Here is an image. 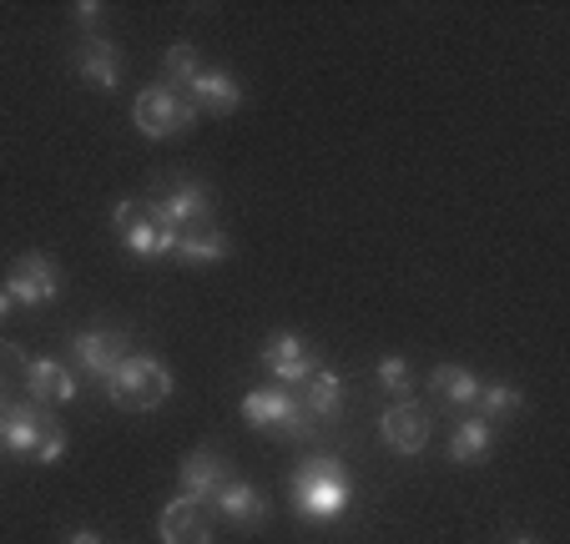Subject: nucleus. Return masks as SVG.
Listing matches in <instances>:
<instances>
[{"instance_id":"nucleus-18","label":"nucleus","mask_w":570,"mask_h":544,"mask_svg":"<svg viewBox=\"0 0 570 544\" xmlns=\"http://www.w3.org/2000/svg\"><path fill=\"white\" fill-rule=\"evenodd\" d=\"M490 444H495V424H490V418H480V414L460 418L450 434V459L470 464V459H480V454H490Z\"/></svg>"},{"instance_id":"nucleus-17","label":"nucleus","mask_w":570,"mask_h":544,"mask_svg":"<svg viewBox=\"0 0 570 544\" xmlns=\"http://www.w3.org/2000/svg\"><path fill=\"white\" fill-rule=\"evenodd\" d=\"M293 404H298V398H293L288 388H253V394L243 398V418H248L253 428H283Z\"/></svg>"},{"instance_id":"nucleus-8","label":"nucleus","mask_w":570,"mask_h":544,"mask_svg":"<svg viewBox=\"0 0 570 544\" xmlns=\"http://www.w3.org/2000/svg\"><path fill=\"white\" fill-rule=\"evenodd\" d=\"M157 540L161 544H213V510H203V500L177 494L157 514Z\"/></svg>"},{"instance_id":"nucleus-19","label":"nucleus","mask_w":570,"mask_h":544,"mask_svg":"<svg viewBox=\"0 0 570 544\" xmlns=\"http://www.w3.org/2000/svg\"><path fill=\"white\" fill-rule=\"evenodd\" d=\"M303 408H308L313 418H338V414H344V378H338L334 368H318V374L308 378Z\"/></svg>"},{"instance_id":"nucleus-9","label":"nucleus","mask_w":570,"mask_h":544,"mask_svg":"<svg viewBox=\"0 0 570 544\" xmlns=\"http://www.w3.org/2000/svg\"><path fill=\"white\" fill-rule=\"evenodd\" d=\"M227 479H233V464H227L223 448H193V454L183 459V469H177V484H183L177 494H187V500H203V504H207Z\"/></svg>"},{"instance_id":"nucleus-27","label":"nucleus","mask_w":570,"mask_h":544,"mask_svg":"<svg viewBox=\"0 0 570 544\" xmlns=\"http://www.w3.org/2000/svg\"><path fill=\"white\" fill-rule=\"evenodd\" d=\"M76 21H81V31H87V36H97V26H101V0H81V6H76Z\"/></svg>"},{"instance_id":"nucleus-14","label":"nucleus","mask_w":570,"mask_h":544,"mask_svg":"<svg viewBox=\"0 0 570 544\" xmlns=\"http://www.w3.org/2000/svg\"><path fill=\"white\" fill-rule=\"evenodd\" d=\"M207 504H213L217 520L237 524V530H258V524L268 520V500H263V489H253V484H243V479H227Z\"/></svg>"},{"instance_id":"nucleus-29","label":"nucleus","mask_w":570,"mask_h":544,"mask_svg":"<svg viewBox=\"0 0 570 544\" xmlns=\"http://www.w3.org/2000/svg\"><path fill=\"white\" fill-rule=\"evenodd\" d=\"M11 308H16V303L6 298V288H0V323H6V313H11Z\"/></svg>"},{"instance_id":"nucleus-1","label":"nucleus","mask_w":570,"mask_h":544,"mask_svg":"<svg viewBox=\"0 0 570 544\" xmlns=\"http://www.w3.org/2000/svg\"><path fill=\"white\" fill-rule=\"evenodd\" d=\"M293 510L313 524H334L348 514V479L334 454H318V459L298 464V474H293Z\"/></svg>"},{"instance_id":"nucleus-5","label":"nucleus","mask_w":570,"mask_h":544,"mask_svg":"<svg viewBox=\"0 0 570 544\" xmlns=\"http://www.w3.org/2000/svg\"><path fill=\"white\" fill-rule=\"evenodd\" d=\"M56 293H61V267H56V257H46V253L16 257L11 278H6V298L21 303V308H41V303H56Z\"/></svg>"},{"instance_id":"nucleus-12","label":"nucleus","mask_w":570,"mask_h":544,"mask_svg":"<svg viewBox=\"0 0 570 544\" xmlns=\"http://www.w3.org/2000/svg\"><path fill=\"white\" fill-rule=\"evenodd\" d=\"M263 368H268L278 384H308L318 374V363H313L308 343L298 333H273L268 348H263Z\"/></svg>"},{"instance_id":"nucleus-4","label":"nucleus","mask_w":570,"mask_h":544,"mask_svg":"<svg viewBox=\"0 0 570 544\" xmlns=\"http://www.w3.org/2000/svg\"><path fill=\"white\" fill-rule=\"evenodd\" d=\"M147 217L157 227H177V233H187V227H203L207 212H213V197H207L203 181L193 177H177L173 187H161L157 197H147Z\"/></svg>"},{"instance_id":"nucleus-7","label":"nucleus","mask_w":570,"mask_h":544,"mask_svg":"<svg viewBox=\"0 0 570 544\" xmlns=\"http://www.w3.org/2000/svg\"><path fill=\"white\" fill-rule=\"evenodd\" d=\"M379 438H384V448H394V454H420L424 444H430V408L414 404V398H399V404L384 408V418H379Z\"/></svg>"},{"instance_id":"nucleus-23","label":"nucleus","mask_w":570,"mask_h":544,"mask_svg":"<svg viewBox=\"0 0 570 544\" xmlns=\"http://www.w3.org/2000/svg\"><path fill=\"white\" fill-rule=\"evenodd\" d=\"M121 243L137 257H161V227L147 217V207H141V217H131V222L121 227Z\"/></svg>"},{"instance_id":"nucleus-25","label":"nucleus","mask_w":570,"mask_h":544,"mask_svg":"<svg viewBox=\"0 0 570 544\" xmlns=\"http://www.w3.org/2000/svg\"><path fill=\"white\" fill-rule=\"evenodd\" d=\"M66 454V428L56 424V418H46V428H41V444H36V454L31 459L36 464H56Z\"/></svg>"},{"instance_id":"nucleus-30","label":"nucleus","mask_w":570,"mask_h":544,"mask_svg":"<svg viewBox=\"0 0 570 544\" xmlns=\"http://www.w3.org/2000/svg\"><path fill=\"white\" fill-rule=\"evenodd\" d=\"M515 544H540V540H535V534H520V540H515Z\"/></svg>"},{"instance_id":"nucleus-10","label":"nucleus","mask_w":570,"mask_h":544,"mask_svg":"<svg viewBox=\"0 0 570 544\" xmlns=\"http://www.w3.org/2000/svg\"><path fill=\"white\" fill-rule=\"evenodd\" d=\"M21 384H26V398H31L36 408H46V404H71L76 388H81L71 368H66V363H56V358H26Z\"/></svg>"},{"instance_id":"nucleus-26","label":"nucleus","mask_w":570,"mask_h":544,"mask_svg":"<svg viewBox=\"0 0 570 544\" xmlns=\"http://www.w3.org/2000/svg\"><path fill=\"white\" fill-rule=\"evenodd\" d=\"M308 408H303V404H293L288 408V418H283V434H288V438H308L313 434V424H308Z\"/></svg>"},{"instance_id":"nucleus-13","label":"nucleus","mask_w":570,"mask_h":544,"mask_svg":"<svg viewBox=\"0 0 570 544\" xmlns=\"http://www.w3.org/2000/svg\"><path fill=\"white\" fill-rule=\"evenodd\" d=\"M76 76H81L87 86H97V91H117L121 86V46L101 31L87 36L81 51H76Z\"/></svg>"},{"instance_id":"nucleus-24","label":"nucleus","mask_w":570,"mask_h":544,"mask_svg":"<svg viewBox=\"0 0 570 544\" xmlns=\"http://www.w3.org/2000/svg\"><path fill=\"white\" fill-rule=\"evenodd\" d=\"M374 384L384 388V394L404 398V394H410V363L399 358V353H389V358H379V368H374Z\"/></svg>"},{"instance_id":"nucleus-3","label":"nucleus","mask_w":570,"mask_h":544,"mask_svg":"<svg viewBox=\"0 0 570 544\" xmlns=\"http://www.w3.org/2000/svg\"><path fill=\"white\" fill-rule=\"evenodd\" d=\"M131 127H137L141 137H151V141H167V137H177V131L197 127V107L157 81V86H147V91L131 101Z\"/></svg>"},{"instance_id":"nucleus-6","label":"nucleus","mask_w":570,"mask_h":544,"mask_svg":"<svg viewBox=\"0 0 570 544\" xmlns=\"http://www.w3.org/2000/svg\"><path fill=\"white\" fill-rule=\"evenodd\" d=\"M71 353H76V363H81V368L97 378V384H107V378L117 374L121 363L131 358L127 333H121V328H87V333H76V338H71Z\"/></svg>"},{"instance_id":"nucleus-20","label":"nucleus","mask_w":570,"mask_h":544,"mask_svg":"<svg viewBox=\"0 0 570 544\" xmlns=\"http://www.w3.org/2000/svg\"><path fill=\"white\" fill-rule=\"evenodd\" d=\"M203 71V56H197L193 41H177L167 46V56H161V86L167 91H177V97H187V86H193V76Z\"/></svg>"},{"instance_id":"nucleus-21","label":"nucleus","mask_w":570,"mask_h":544,"mask_svg":"<svg viewBox=\"0 0 570 544\" xmlns=\"http://www.w3.org/2000/svg\"><path fill=\"white\" fill-rule=\"evenodd\" d=\"M430 384H434V394L450 398V404H474V394H480L484 378H480V374H470L464 363H440Z\"/></svg>"},{"instance_id":"nucleus-2","label":"nucleus","mask_w":570,"mask_h":544,"mask_svg":"<svg viewBox=\"0 0 570 544\" xmlns=\"http://www.w3.org/2000/svg\"><path fill=\"white\" fill-rule=\"evenodd\" d=\"M101 388H107V398L117 408H127V414H151V408H161L173 398V368L161 358H151V353H131Z\"/></svg>"},{"instance_id":"nucleus-16","label":"nucleus","mask_w":570,"mask_h":544,"mask_svg":"<svg viewBox=\"0 0 570 544\" xmlns=\"http://www.w3.org/2000/svg\"><path fill=\"white\" fill-rule=\"evenodd\" d=\"M227 253H233V243H227V233H223V227H213V222L187 227L183 243H177V257H183V263H193V267H213V263H223Z\"/></svg>"},{"instance_id":"nucleus-31","label":"nucleus","mask_w":570,"mask_h":544,"mask_svg":"<svg viewBox=\"0 0 570 544\" xmlns=\"http://www.w3.org/2000/svg\"><path fill=\"white\" fill-rule=\"evenodd\" d=\"M0 414H6V388H0Z\"/></svg>"},{"instance_id":"nucleus-11","label":"nucleus","mask_w":570,"mask_h":544,"mask_svg":"<svg viewBox=\"0 0 570 544\" xmlns=\"http://www.w3.org/2000/svg\"><path fill=\"white\" fill-rule=\"evenodd\" d=\"M187 101L197 107V117H233L237 107H243V86H237V76L217 71V66H203V71L193 76V86H187Z\"/></svg>"},{"instance_id":"nucleus-15","label":"nucleus","mask_w":570,"mask_h":544,"mask_svg":"<svg viewBox=\"0 0 570 544\" xmlns=\"http://www.w3.org/2000/svg\"><path fill=\"white\" fill-rule=\"evenodd\" d=\"M41 428H46V408H36L31 398L26 404H6V414H0V444L31 459L36 444H41Z\"/></svg>"},{"instance_id":"nucleus-28","label":"nucleus","mask_w":570,"mask_h":544,"mask_svg":"<svg viewBox=\"0 0 570 544\" xmlns=\"http://www.w3.org/2000/svg\"><path fill=\"white\" fill-rule=\"evenodd\" d=\"M66 544H107V540H101L97 530H76V534H71V540H66Z\"/></svg>"},{"instance_id":"nucleus-22","label":"nucleus","mask_w":570,"mask_h":544,"mask_svg":"<svg viewBox=\"0 0 570 544\" xmlns=\"http://www.w3.org/2000/svg\"><path fill=\"white\" fill-rule=\"evenodd\" d=\"M474 404H480V418H505V414H515L520 408V388L515 384H505V378H490V384H480V394H474Z\"/></svg>"}]
</instances>
